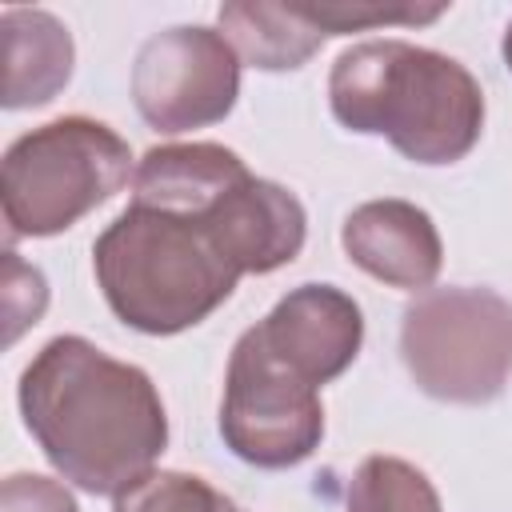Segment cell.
Masks as SVG:
<instances>
[{"instance_id":"19","label":"cell","mask_w":512,"mask_h":512,"mask_svg":"<svg viewBox=\"0 0 512 512\" xmlns=\"http://www.w3.org/2000/svg\"><path fill=\"white\" fill-rule=\"evenodd\" d=\"M504 60H508V68H512V24H508V36H504Z\"/></svg>"},{"instance_id":"15","label":"cell","mask_w":512,"mask_h":512,"mask_svg":"<svg viewBox=\"0 0 512 512\" xmlns=\"http://www.w3.org/2000/svg\"><path fill=\"white\" fill-rule=\"evenodd\" d=\"M116 512H240L200 476L184 472H148L116 496Z\"/></svg>"},{"instance_id":"1","label":"cell","mask_w":512,"mask_h":512,"mask_svg":"<svg viewBox=\"0 0 512 512\" xmlns=\"http://www.w3.org/2000/svg\"><path fill=\"white\" fill-rule=\"evenodd\" d=\"M20 412L52 468L84 492L120 496L152 472L168 440L152 380L80 336L36 352L20 376Z\"/></svg>"},{"instance_id":"4","label":"cell","mask_w":512,"mask_h":512,"mask_svg":"<svg viewBox=\"0 0 512 512\" xmlns=\"http://www.w3.org/2000/svg\"><path fill=\"white\" fill-rule=\"evenodd\" d=\"M128 164V144L108 124L88 116H64L20 136L4 152L0 168L8 240L72 228L124 188Z\"/></svg>"},{"instance_id":"12","label":"cell","mask_w":512,"mask_h":512,"mask_svg":"<svg viewBox=\"0 0 512 512\" xmlns=\"http://www.w3.org/2000/svg\"><path fill=\"white\" fill-rule=\"evenodd\" d=\"M72 76L68 28L36 8H8L0 20V104H48Z\"/></svg>"},{"instance_id":"16","label":"cell","mask_w":512,"mask_h":512,"mask_svg":"<svg viewBox=\"0 0 512 512\" xmlns=\"http://www.w3.org/2000/svg\"><path fill=\"white\" fill-rule=\"evenodd\" d=\"M0 300H4V344H12L28 324L40 320L44 304H48V288L44 276L24 264L16 252H4V280H0Z\"/></svg>"},{"instance_id":"6","label":"cell","mask_w":512,"mask_h":512,"mask_svg":"<svg viewBox=\"0 0 512 512\" xmlns=\"http://www.w3.org/2000/svg\"><path fill=\"white\" fill-rule=\"evenodd\" d=\"M220 432L228 448L256 468L300 464L324 436L316 384L288 368L256 328H248L232 348Z\"/></svg>"},{"instance_id":"17","label":"cell","mask_w":512,"mask_h":512,"mask_svg":"<svg viewBox=\"0 0 512 512\" xmlns=\"http://www.w3.org/2000/svg\"><path fill=\"white\" fill-rule=\"evenodd\" d=\"M312 24L324 28V36L356 32L372 24H428L444 12V4L432 8H388V4H300Z\"/></svg>"},{"instance_id":"2","label":"cell","mask_w":512,"mask_h":512,"mask_svg":"<svg viewBox=\"0 0 512 512\" xmlns=\"http://www.w3.org/2000/svg\"><path fill=\"white\" fill-rule=\"evenodd\" d=\"M332 116L348 132L388 136L416 164H452L484 128V92L464 64L404 40H368L332 64Z\"/></svg>"},{"instance_id":"8","label":"cell","mask_w":512,"mask_h":512,"mask_svg":"<svg viewBox=\"0 0 512 512\" xmlns=\"http://www.w3.org/2000/svg\"><path fill=\"white\" fill-rule=\"evenodd\" d=\"M260 340L288 364L296 368L308 384H324L340 376L364 336V320L352 296H344L332 284H304L288 292L260 324Z\"/></svg>"},{"instance_id":"14","label":"cell","mask_w":512,"mask_h":512,"mask_svg":"<svg viewBox=\"0 0 512 512\" xmlns=\"http://www.w3.org/2000/svg\"><path fill=\"white\" fill-rule=\"evenodd\" d=\"M348 512H440V496L412 464L368 456L348 484Z\"/></svg>"},{"instance_id":"18","label":"cell","mask_w":512,"mask_h":512,"mask_svg":"<svg viewBox=\"0 0 512 512\" xmlns=\"http://www.w3.org/2000/svg\"><path fill=\"white\" fill-rule=\"evenodd\" d=\"M0 512H80L64 484L48 476L16 472L0 488Z\"/></svg>"},{"instance_id":"5","label":"cell","mask_w":512,"mask_h":512,"mask_svg":"<svg viewBox=\"0 0 512 512\" xmlns=\"http://www.w3.org/2000/svg\"><path fill=\"white\" fill-rule=\"evenodd\" d=\"M400 352L428 396L484 404L512 372V304L488 288H432L408 304Z\"/></svg>"},{"instance_id":"13","label":"cell","mask_w":512,"mask_h":512,"mask_svg":"<svg viewBox=\"0 0 512 512\" xmlns=\"http://www.w3.org/2000/svg\"><path fill=\"white\" fill-rule=\"evenodd\" d=\"M220 28L248 64L268 72L300 68L324 44V28L300 4H224Z\"/></svg>"},{"instance_id":"7","label":"cell","mask_w":512,"mask_h":512,"mask_svg":"<svg viewBox=\"0 0 512 512\" xmlns=\"http://www.w3.org/2000/svg\"><path fill=\"white\" fill-rule=\"evenodd\" d=\"M240 88L236 48L212 28H168L144 40L132 68V100L160 132H188L232 112Z\"/></svg>"},{"instance_id":"3","label":"cell","mask_w":512,"mask_h":512,"mask_svg":"<svg viewBox=\"0 0 512 512\" xmlns=\"http://www.w3.org/2000/svg\"><path fill=\"white\" fill-rule=\"evenodd\" d=\"M108 308L136 332L172 336L220 308L240 272L204 220L132 204L92 248Z\"/></svg>"},{"instance_id":"10","label":"cell","mask_w":512,"mask_h":512,"mask_svg":"<svg viewBox=\"0 0 512 512\" xmlns=\"http://www.w3.org/2000/svg\"><path fill=\"white\" fill-rule=\"evenodd\" d=\"M344 252L392 288H428L440 272V236L408 200H372L344 220Z\"/></svg>"},{"instance_id":"9","label":"cell","mask_w":512,"mask_h":512,"mask_svg":"<svg viewBox=\"0 0 512 512\" xmlns=\"http://www.w3.org/2000/svg\"><path fill=\"white\" fill-rule=\"evenodd\" d=\"M204 228L220 244V252L232 260V268L244 272H272L288 260H296L304 244V208L300 200L268 180H256L252 172L232 184L204 216Z\"/></svg>"},{"instance_id":"11","label":"cell","mask_w":512,"mask_h":512,"mask_svg":"<svg viewBox=\"0 0 512 512\" xmlns=\"http://www.w3.org/2000/svg\"><path fill=\"white\" fill-rule=\"evenodd\" d=\"M244 176V160L220 144H168L152 148L140 160L132 180V204L176 216H204Z\"/></svg>"}]
</instances>
